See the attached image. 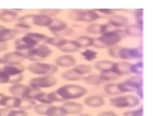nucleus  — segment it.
<instances>
[{
	"label": "nucleus",
	"instance_id": "nucleus-1",
	"mask_svg": "<svg viewBox=\"0 0 153 116\" xmlns=\"http://www.w3.org/2000/svg\"><path fill=\"white\" fill-rule=\"evenodd\" d=\"M124 35V31L121 29L107 31L94 39L93 46L98 49L113 47L121 41Z\"/></svg>",
	"mask_w": 153,
	"mask_h": 116
},
{
	"label": "nucleus",
	"instance_id": "nucleus-2",
	"mask_svg": "<svg viewBox=\"0 0 153 116\" xmlns=\"http://www.w3.org/2000/svg\"><path fill=\"white\" fill-rule=\"evenodd\" d=\"M56 92L64 101L81 98L86 94L88 91L85 87L81 86L67 84L61 86Z\"/></svg>",
	"mask_w": 153,
	"mask_h": 116
},
{
	"label": "nucleus",
	"instance_id": "nucleus-3",
	"mask_svg": "<svg viewBox=\"0 0 153 116\" xmlns=\"http://www.w3.org/2000/svg\"><path fill=\"white\" fill-rule=\"evenodd\" d=\"M19 52L25 59L34 62H39L49 57L52 53V50L49 46L42 44L25 52Z\"/></svg>",
	"mask_w": 153,
	"mask_h": 116
},
{
	"label": "nucleus",
	"instance_id": "nucleus-4",
	"mask_svg": "<svg viewBox=\"0 0 153 116\" xmlns=\"http://www.w3.org/2000/svg\"><path fill=\"white\" fill-rule=\"evenodd\" d=\"M28 71L34 75L42 76L52 75L58 71V67L53 64L41 62L31 63L27 68Z\"/></svg>",
	"mask_w": 153,
	"mask_h": 116
},
{
	"label": "nucleus",
	"instance_id": "nucleus-5",
	"mask_svg": "<svg viewBox=\"0 0 153 116\" xmlns=\"http://www.w3.org/2000/svg\"><path fill=\"white\" fill-rule=\"evenodd\" d=\"M110 101L111 104L114 107L119 109H123L136 107L139 104L140 99L135 95H126L111 98Z\"/></svg>",
	"mask_w": 153,
	"mask_h": 116
},
{
	"label": "nucleus",
	"instance_id": "nucleus-6",
	"mask_svg": "<svg viewBox=\"0 0 153 116\" xmlns=\"http://www.w3.org/2000/svg\"><path fill=\"white\" fill-rule=\"evenodd\" d=\"M48 27L49 30L56 37H62V36L68 35L71 32L68 28L67 23L59 18L53 19L51 24Z\"/></svg>",
	"mask_w": 153,
	"mask_h": 116
},
{
	"label": "nucleus",
	"instance_id": "nucleus-7",
	"mask_svg": "<svg viewBox=\"0 0 153 116\" xmlns=\"http://www.w3.org/2000/svg\"><path fill=\"white\" fill-rule=\"evenodd\" d=\"M142 57L143 51L140 47L130 48L121 47L118 53V58L125 60L141 59Z\"/></svg>",
	"mask_w": 153,
	"mask_h": 116
},
{
	"label": "nucleus",
	"instance_id": "nucleus-8",
	"mask_svg": "<svg viewBox=\"0 0 153 116\" xmlns=\"http://www.w3.org/2000/svg\"><path fill=\"white\" fill-rule=\"evenodd\" d=\"M58 83L57 79L52 75L43 76L33 78L30 85L33 88H47L54 86Z\"/></svg>",
	"mask_w": 153,
	"mask_h": 116
},
{
	"label": "nucleus",
	"instance_id": "nucleus-9",
	"mask_svg": "<svg viewBox=\"0 0 153 116\" xmlns=\"http://www.w3.org/2000/svg\"><path fill=\"white\" fill-rule=\"evenodd\" d=\"M25 59L18 52H12L7 53L1 58V64L5 65L19 66Z\"/></svg>",
	"mask_w": 153,
	"mask_h": 116
},
{
	"label": "nucleus",
	"instance_id": "nucleus-10",
	"mask_svg": "<svg viewBox=\"0 0 153 116\" xmlns=\"http://www.w3.org/2000/svg\"><path fill=\"white\" fill-rule=\"evenodd\" d=\"M123 83L128 86L131 92H137L142 89L143 78L141 75L132 76L127 78Z\"/></svg>",
	"mask_w": 153,
	"mask_h": 116
},
{
	"label": "nucleus",
	"instance_id": "nucleus-11",
	"mask_svg": "<svg viewBox=\"0 0 153 116\" xmlns=\"http://www.w3.org/2000/svg\"><path fill=\"white\" fill-rule=\"evenodd\" d=\"M131 64L126 61L114 62L111 70L115 75L120 77L131 74L130 66Z\"/></svg>",
	"mask_w": 153,
	"mask_h": 116
},
{
	"label": "nucleus",
	"instance_id": "nucleus-12",
	"mask_svg": "<svg viewBox=\"0 0 153 116\" xmlns=\"http://www.w3.org/2000/svg\"><path fill=\"white\" fill-rule=\"evenodd\" d=\"M55 65L57 66L62 68H70L74 66L76 63V58L71 55H62L56 58L55 60Z\"/></svg>",
	"mask_w": 153,
	"mask_h": 116
},
{
	"label": "nucleus",
	"instance_id": "nucleus-13",
	"mask_svg": "<svg viewBox=\"0 0 153 116\" xmlns=\"http://www.w3.org/2000/svg\"><path fill=\"white\" fill-rule=\"evenodd\" d=\"M108 23L114 27L121 28L126 27L128 25L129 20L126 17L113 14L108 18Z\"/></svg>",
	"mask_w": 153,
	"mask_h": 116
},
{
	"label": "nucleus",
	"instance_id": "nucleus-14",
	"mask_svg": "<svg viewBox=\"0 0 153 116\" xmlns=\"http://www.w3.org/2000/svg\"><path fill=\"white\" fill-rule=\"evenodd\" d=\"M31 19L34 25L41 27H48L53 20L52 18L41 14L32 16Z\"/></svg>",
	"mask_w": 153,
	"mask_h": 116
},
{
	"label": "nucleus",
	"instance_id": "nucleus-15",
	"mask_svg": "<svg viewBox=\"0 0 153 116\" xmlns=\"http://www.w3.org/2000/svg\"><path fill=\"white\" fill-rule=\"evenodd\" d=\"M18 31L16 29L3 27L0 29V42L6 43L16 38Z\"/></svg>",
	"mask_w": 153,
	"mask_h": 116
},
{
	"label": "nucleus",
	"instance_id": "nucleus-16",
	"mask_svg": "<svg viewBox=\"0 0 153 116\" xmlns=\"http://www.w3.org/2000/svg\"><path fill=\"white\" fill-rule=\"evenodd\" d=\"M109 26L105 24H99L97 23H91L86 28V32L89 34L94 35L102 34L107 32Z\"/></svg>",
	"mask_w": 153,
	"mask_h": 116
},
{
	"label": "nucleus",
	"instance_id": "nucleus-17",
	"mask_svg": "<svg viewBox=\"0 0 153 116\" xmlns=\"http://www.w3.org/2000/svg\"><path fill=\"white\" fill-rule=\"evenodd\" d=\"M62 108L64 110L67 114H78L83 109L82 105L75 102L69 101L65 103Z\"/></svg>",
	"mask_w": 153,
	"mask_h": 116
},
{
	"label": "nucleus",
	"instance_id": "nucleus-18",
	"mask_svg": "<svg viewBox=\"0 0 153 116\" xmlns=\"http://www.w3.org/2000/svg\"><path fill=\"white\" fill-rule=\"evenodd\" d=\"M84 103L89 107L97 108L102 107L104 104L105 100L102 97L99 95H91L87 97Z\"/></svg>",
	"mask_w": 153,
	"mask_h": 116
},
{
	"label": "nucleus",
	"instance_id": "nucleus-19",
	"mask_svg": "<svg viewBox=\"0 0 153 116\" xmlns=\"http://www.w3.org/2000/svg\"><path fill=\"white\" fill-rule=\"evenodd\" d=\"M125 35L132 37H140L143 34L142 27L137 24L128 25L124 31Z\"/></svg>",
	"mask_w": 153,
	"mask_h": 116
},
{
	"label": "nucleus",
	"instance_id": "nucleus-20",
	"mask_svg": "<svg viewBox=\"0 0 153 116\" xmlns=\"http://www.w3.org/2000/svg\"><path fill=\"white\" fill-rule=\"evenodd\" d=\"M0 69L10 78L22 75L25 70L23 67L19 66L13 65H5L3 67L0 68Z\"/></svg>",
	"mask_w": 153,
	"mask_h": 116
},
{
	"label": "nucleus",
	"instance_id": "nucleus-21",
	"mask_svg": "<svg viewBox=\"0 0 153 116\" xmlns=\"http://www.w3.org/2000/svg\"><path fill=\"white\" fill-rule=\"evenodd\" d=\"M80 49L79 44L76 40H68L63 46L59 49L64 53H71L78 51Z\"/></svg>",
	"mask_w": 153,
	"mask_h": 116
},
{
	"label": "nucleus",
	"instance_id": "nucleus-22",
	"mask_svg": "<svg viewBox=\"0 0 153 116\" xmlns=\"http://www.w3.org/2000/svg\"><path fill=\"white\" fill-rule=\"evenodd\" d=\"M10 92L14 95L26 96L31 93V90L29 87L19 84H16L11 87Z\"/></svg>",
	"mask_w": 153,
	"mask_h": 116
},
{
	"label": "nucleus",
	"instance_id": "nucleus-23",
	"mask_svg": "<svg viewBox=\"0 0 153 116\" xmlns=\"http://www.w3.org/2000/svg\"><path fill=\"white\" fill-rule=\"evenodd\" d=\"M18 14L14 10H5L0 13V20L5 23H10L17 18Z\"/></svg>",
	"mask_w": 153,
	"mask_h": 116
},
{
	"label": "nucleus",
	"instance_id": "nucleus-24",
	"mask_svg": "<svg viewBox=\"0 0 153 116\" xmlns=\"http://www.w3.org/2000/svg\"><path fill=\"white\" fill-rule=\"evenodd\" d=\"M61 76L63 79L68 81H79L83 78V76L78 74L73 68L64 71Z\"/></svg>",
	"mask_w": 153,
	"mask_h": 116
},
{
	"label": "nucleus",
	"instance_id": "nucleus-25",
	"mask_svg": "<svg viewBox=\"0 0 153 116\" xmlns=\"http://www.w3.org/2000/svg\"><path fill=\"white\" fill-rule=\"evenodd\" d=\"M68 40L62 37H48L45 43L59 49L68 42Z\"/></svg>",
	"mask_w": 153,
	"mask_h": 116
},
{
	"label": "nucleus",
	"instance_id": "nucleus-26",
	"mask_svg": "<svg viewBox=\"0 0 153 116\" xmlns=\"http://www.w3.org/2000/svg\"><path fill=\"white\" fill-rule=\"evenodd\" d=\"M100 14L95 10H85L84 21L86 23H91L101 18Z\"/></svg>",
	"mask_w": 153,
	"mask_h": 116
},
{
	"label": "nucleus",
	"instance_id": "nucleus-27",
	"mask_svg": "<svg viewBox=\"0 0 153 116\" xmlns=\"http://www.w3.org/2000/svg\"><path fill=\"white\" fill-rule=\"evenodd\" d=\"M114 62L108 60L99 61L95 63L94 67L100 72L110 71L111 69Z\"/></svg>",
	"mask_w": 153,
	"mask_h": 116
},
{
	"label": "nucleus",
	"instance_id": "nucleus-28",
	"mask_svg": "<svg viewBox=\"0 0 153 116\" xmlns=\"http://www.w3.org/2000/svg\"><path fill=\"white\" fill-rule=\"evenodd\" d=\"M85 83L90 85H99L104 83L99 75L93 74L88 75L83 78Z\"/></svg>",
	"mask_w": 153,
	"mask_h": 116
},
{
	"label": "nucleus",
	"instance_id": "nucleus-29",
	"mask_svg": "<svg viewBox=\"0 0 153 116\" xmlns=\"http://www.w3.org/2000/svg\"><path fill=\"white\" fill-rule=\"evenodd\" d=\"M75 40L79 44L80 48H88L90 46H93L94 41V39L93 37L86 35L79 36Z\"/></svg>",
	"mask_w": 153,
	"mask_h": 116
},
{
	"label": "nucleus",
	"instance_id": "nucleus-30",
	"mask_svg": "<svg viewBox=\"0 0 153 116\" xmlns=\"http://www.w3.org/2000/svg\"><path fill=\"white\" fill-rule=\"evenodd\" d=\"M85 14V10H71L69 12V17L73 21L83 22Z\"/></svg>",
	"mask_w": 153,
	"mask_h": 116
},
{
	"label": "nucleus",
	"instance_id": "nucleus-31",
	"mask_svg": "<svg viewBox=\"0 0 153 116\" xmlns=\"http://www.w3.org/2000/svg\"><path fill=\"white\" fill-rule=\"evenodd\" d=\"M104 91L106 94L110 95H119L121 94L118 87V84L114 83H110L106 84L105 86Z\"/></svg>",
	"mask_w": 153,
	"mask_h": 116
},
{
	"label": "nucleus",
	"instance_id": "nucleus-32",
	"mask_svg": "<svg viewBox=\"0 0 153 116\" xmlns=\"http://www.w3.org/2000/svg\"><path fill=\"white\" fill-rule=\"evenodd\" d=\"M73 69L78 74L83 77L84 75L89 74L92 71V67L86 64H79L76 66Z\"/></svg>",
	"mask_w": 153,
	"mask_h": 116
},
{
	"label": "nucleus",
	"instance_id": "nucleus-33",
	"mask_svg": "<svg viewBox=\"0 0 153 116\" xmlns=\"http://www.w3.org/2000/svg\"><path fill=\"white\" fill-rule=\"evenodd\" d=\"M81 55L85 60L88 61L94 60L97 57V52L94 50L86 49L81 53Z\"/></svg>",
	"mask_w": 153,
	"mask_h": 116
},
{
	"label": "nucleus",
	"instance_id": "nucleus-34",
	"mask_svg": "<svg viewBox=\"0 0 153 116\" xmlns=\"http://www.w3.org/2000/svg\"><path fill=\"white\" fill-rule=\"evenodd\" d=\"M99 75L100 78L104 82L105 81H111L116 80L119 77L118 75L114 73L111 70L100 72V74Z\"/></svg>",
	"mask_w": 153,
	"mask_h": 116
},
{
	"label": "nucleus",
	"instance_id": "nucleus-35",
	"mask_svg": "<svg viewBox=\"0 0 153 116\" xmlns=\"http://www.w3.org/2000/svg\"><path fill=\"white\" fill-rule=\"evenodd\" d=\"M143 63L142 61H139L135 64H131L130 66L131 73L137 75H141L143 74Z\"/></svg>",
	"mask_w": 153,
	"mask_h": 116
},
{
	"label": "nucleus",
	"instance_id": "nucleus-36",
	"mask_svg": "<svg viewBox=\"0 0 153 116\" xmlns=\"http://www.w3.org/2000/svg\"><path fill=\"white\" fill-rule=\"evenodd\" d=\"M49 115L51 116H65L67 113L62 107H52L50 109Z\"/></svg>",
	"mask_w": 153,
	"mask_h": 116
},
{
	"label": "nucleus",
	"instance_id": "nucleus-37",
	"mask_svg": "<svg viewBox=\"0 0 153 116\" xmlns=\"http://www.w3.org/2000/svg\"><path fill=\"white\" fill-rule=\"evenodd\" d=\"M28 35L33 38L38 43L41 42L45 43L48 36L44 34L38 33H27Z\"/></svg>",
	"mask_w": 153,
	"mask_h": 116
},
{
	"label": "nucleus",
	"instance_id": "nucleus-38",
	"mask_svg": "<svg viewBox=\"0 0 153 116\" xmlns=\"http://www.w3.org/2000/svg\"><path fill=\"white\" fill-rule=\"evenodd\" d=\"M143 10L142 9H137L135 11V17L137 24L143 27Z\"/></svg>",
	"mask_w": 153,
	"mask_h": 116
},
{
	"label": "nucleus",
	"instance_id": "nucleus-39",
	"mask_svg": "<svg viewBox=\"0 0 153 116\" xmlns=\"http://www.w3.org/2000/svg\"><path fill=\"white\" fill-rule=\"evenodd\" d=\"M61 10L59 9H44L40 10V14L45 15L51 18L57 16L60 13Z\"/></svg>",
	"mask_w": 153,
	"mask_h": 116
},
{
	"label": "nucleus",
	"instance_id": "nucleus-40",
	"mask_svg": "<svg viewBox=\"0 0 153 116\" xmlns=\"http://www.w3.org/2000/svg\"><path fill=\"white\" fill-rule=\"evenodd\" d=\"M121 47L120 46H113V47H110L108 50V53L110 56L114 58H118V53L119 50L120 49Z\"/></svg>",
	"mask_w": 153,
	"mask_h": 116
},
{
	"label": "nucleus",
	"instance_id": "nucleus-41",
	"mask_svg": "<svg viewBox=\"0 0 153 116\" xmlns=\"http://www.w3.org/2000/svg\"><path fill=\"white\" fill-rule=\"evenodd\" d=\"M143 108L140 107L135 110L125 112L123 116H143Z\"/></svg>",
	"mask_w": 153,
	"mask_h": 116
},
{
	"label": "nucleus",
	"instance_id": "nucleus-42",
	"mask_svg": "<svg viewBox=\"0 0 153 116\" xmlns=\"http://www.w3.org/2000/svg\"><path fill=\"white\" fill-rule=\"evenodd\" d=\"M98 13L100 12L102 14L106 15H111L114 14V10L109 9H99L95 10Z\"/></svg>",
	"mask_w": 153,
	"mask_h": 116
},
{
	"label": "nucleus",
	"instance_id": "nucleus-43",
	"mask_svg": "<svg viewBox=\"0 0 153 116\" xmlns=\"http://www.w3.org/2000/svg\"><path fill=\"white\" fill-rule=\"evenodd\" d=\"M16 27L21 30H27L30 28V26L27 23L19 22L16 25Z\"/></svg>",
	"mask_w": 153,
	"mask_h": 116
},
{
	"label": "nucleus",
	"instance_id": "nucleus-44",
	"mask_svg": "<svg viewBox=\"0 0 153 116\" xmlns=\"http://www.w3.org/2000/svg\"><path fill=\"white\" fill-rule=\"evenodd\" d=\"M97 116H118V115L112 111H104L100 112Z\"/></svg>",
	"mask_w": 153,
	"mask_h": 116
},
{
	"label": "nucleus",
	"instance_id": "nucleus-45",
	"mask_svg": "<svg viewBox=\"0 0 153 116\" xmlns=\"http://www.w3.org/2000/svg\"><path fill=\"white\" fill-rule=\"evenodd\" d=\"M7 49V46L6 43L0 42V52L6 51Z\"/></svg>",
	"mask_w": 153,
	"mask_h": 116
},
{
	"label": "nucleus",
	"instance_id": "nucleus-46",
	"mask_svg": "<svg viewBox=\"0 0 153 116\" xmlns=\"http://www.w3.org/2000/svg\"><path fill=\"white\" fill-rule=\"evenodd\" d=\"M78 116H91L90 115H88L87 114H81V115H79Z\"/></svg>",
	"mask_w": 153,
	"mask_h": 116
},
{
	"label": "nucleus",
	"instance_id": "nucleus-47",
	"mask_svg": "<svg viewBox=\"0 0 153 116\" xmlns=\"http://www.w3.org/2000/svg\"><path fill=\"white\" fill-rule=\"evenodd\" d=\"M3 27H4L0 25V29H1V28H3Z\"/></svg>",
	"mask_w": 153,
	"mask_h": 116
},
{
	"label": "nucleus",
	"instance_id": "nucleus-48",
	"mask_svg": "<svg viewBox=\"0 0 153 116\" xmlns=\"http://www.w3.org/2000/svg\"><path fill=\"white\" fill-rule=\"evenodd\" d=\"M0 63L1 64V58H0Z\"/></svg>",
	"mask_w": 153,
	"mask_h": 116
}]
</instances>
